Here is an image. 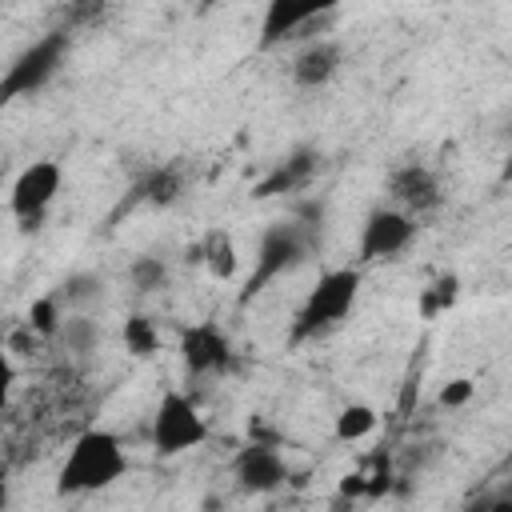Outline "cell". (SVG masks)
<instances>
[{
  "mask_svg": "<svg viewBox=\"0 0 512 512\" xmlns=\"http://www.w3.org/2000/svg\"><path fill=\"white\" fill-rule=\"evenodd\" d=\"M128 468V456L120 448V440L104 428H88L72 440L64 468H60V492L64 496H80V492H100L112 480H120Z\"/></svg>",
  "mask_w": 512,
  "mask_h": 512,
  "instance_id": "obj_1",
  "label": "cell"
},
{
  "mask_svg": "<svg viewBox=\"0 0 512 512\" xmlns=\"http://www.w3.org/2000/svg\"><path fill=\"white\" fill-rule=\"evenodd\" d=\"M312 232L316 224H272L264 236H260V248H256V264H252V276L244 280V292H240V304H248L252 296H260L272 280H280L284 272L300 268L308 260V248H312Z\"/></svg>",
  "mask_w": 512,
  "mask_h": 512,
  "instance_id": "obj_2",
  "label": "cell"
},
{
  "mask_svg": "<svg viewBox=\"0 0 512 512\" xmlns=\"http://www.w3.org/2000/svg\"><path fill=\"white\" fill-rule=\"evenodd\" d=\"M356 292H360V272L356 268H332V272H324L316 280V288L308 292V300L300 304V312H296L292 344H300L308 336H320L324 328L340 324L352 312Z\"/></svg>",
  "mask_w": 512,
  "mask_h": 512,
  "instance_id": "obj_3",
  "label": "cell"
},
{
  "mask_svg": "<svg viewBox=\"0 0 512 512\" xmlns=\"http://www.w3.org/2000/svg\"><path fill=\"white\" fill-rule=\"evenodd\" d=\"M64 56H68V32L64 28H52L40 40H32L0 76V108L12 104L16 96H32L36 88H44L56 76V68L64 64Z\"/></svg>",
  "mask_w": 512,
  "mask_h": 512,
  "instance_id": "obj_4",
  "label": "cell"
},
{
  "mask_svg": "<svg viewBox=\"0 0 512 512\" xmlns=\"http://www.w3.org/2000/svg\"><path fill=\"white\" fill-rule=\"evenodd\" d=\"M204 440H208V424L196 412V404L180 392H168L152 416V448L160 456H176V452H188Z\"/></svg>",
  "mask_w": 512,
  "mask_h": 512,
  "instance_id": "obj_5",
  "label": "cell"
},
{
  "mask_svg": "<svg viewBox=\"0 0 512 512\" xmlns=\"http://www.w3.org/2000/svg\"><path fill=\"white\" fill-rule=\"evenodd\" d=\"M56 192H60V164L56 160H32L12 184V216L24 220V228H36V220L56 200Z\"/></svg>",
  "mask_w": 512,
  "mask_h": 512,
  "instance_id": "obj_6",
  "label": "cell"
},
{
  "mask_svg": "<svg viewBox=\"0 0 512 512\" xmlns=\"http://www.w3.org/2000/svg\"><path fill=\"white\" fill-rule=\"evenodd\" d=\"M416 236V220L400 208H376L364 220L360 232V260H388L396 252H404Z\"/></svg>",
  "mask_w": 512,
  "mask_h": 512,
  "instance_id": "obj_7",
  "label": "cell"
},
{
  "mask_svg": "<svg viewBox=\"0 0 512 512\" xmlns=\"http://www.w3.org/2000/svg\"><path fill=\"white\" fill-rule=\"evenodd\" d=\"M344 0H268L264 12V28H260V48H272L288 36H300L304 24L336 12Z\"/></svg>",
  "mask_w": 512,
  "mask_h": 512,
  "instance_id": "obj_8",
  "label": "cell"
},
{
  "mask_svg": "<svg viewBox=\"0 0 512 512\" xmlns=\"http://www.w3.org/2000/svg\"><path fill=\"white\" fill-rule=\"evenodd\" d=\"M180 356H184V368L192 376H208V372H228L232 368V344L220 328L212 324H192L184 328L180 336Z\"/></svg>",
  "mask_w": 512,
  "mask_h": 512,
  "instance_id": "obj_9",
  "label": "cell"
},
{
  "mask_svg": "<svg viewBox=\"0 0 512 512\" xmlns=\"http://www.w3.org/2000/svg\"><path fill=\"white\" fill-rule=\"evenodd\" d=\"M232 476L240 480L244 492H272V488H280L288 480V468H284V460H280V452L272 444L252 440L248 448L236 452Z\"/></svg>",
  "mask_w": 512,
  "mask_h": 512,
  "instance_id": "obj_10",
  "label": "cell"
},
{
  "mask_svg": "<svg viewBox=\"0 0 512 512\" xmlns=\"http://www.w3.org/2000/svg\"><path fill=\"white\" fill-rule=\"evenodd\" d=\"M388 196L400 204V212L408 216H420V212H432L440 208L444 192H440V180L424 168V164H400L392 176H388Z\"/></svg>",
  "mask_w": 512,
  "mask_h": 512,
  "instance_id": "obj_11",
  "label": "cell"
},
{
  "mask_svg": "<svg viewBox=\"0 0 512 512\" xmlns=\"http://www.w3.org/2000/svg\"><path fill=\"white\" fill-rule=\"evenodd\" d=\"M316 164H320L316 148H296V152H288L284 160H276V168H272V172L252 188V196H256V200H268V196L296 192V188H304V184L312 180Z\"/></svg>",
  "mask_w": 512,
  "mask_h": 512,
  "instance_id": "obj_12",
  "label": "cell"
},
{
  "mask_svg": "<svg viewBox=\"0 0 512 512\" xmlns=\"http://www.w3.org/2000/svg\"><path fill=\"white\" fill-rule=\"evenodd\" d=\"M340 72V48L332 40H312L292 60V80L300 88H324Z\"/></svg>",
  "mask_w": 512,
  "mask_h": 512,
  "instance_id": "obj_13",
  "label": "cell"
},
{
  "mask_svg": "<svg viewBox=\"0 0 512 512\" xmlns=\"http://www.w3.org/2000/svg\"><path fill=\"white\" fill-rule=\"evenodd\" d=\"M60 344L72 352V356H88L96 344H100V324L92 316H60V328H56Z\"/></svg>",
  "mask_w": 512,
  "mask_h": 512,
  "instance_id": "obj_14",
  "label": "cell"
},
{
  "mask_svg": "<svg viewBox=\"0 0 512 512\" xmlns=\"http://www.w3.org/2000/svg\"><path fill=\"white\" fill-rule=\"evenodd\" d=\"M204 260H208V268H212V276H220V280H228L232 272H236V248H232V236L228 232H208V240H204Z\"/></svg>",
  "mask_w": 512,
  "mask_h": 512,
  "instance_id": "obj_15",
  "label": "cell"
},
{
  "mask_svg": "<svg viewBox=\"0 0 512 512\" xmlns=\"http://www.w3.org/2000/svg\"><path fill=\"white\" fill-rule=\"evenodd\" d=\"M136 196L152 200V204H172L180 196V172L176 168H156L144 184H136Z\"/></svg>",
  "mask_w": 512,
  "mask_h": 512,
  "instance_id": "obj_16",
  "label": "cell"
},
{
  "mask_svg": "<svg viewBox=\"0 0 512 512\" xmlns=\"http://www.w3.org/2000/svg\"><path fill=\"white\" fill-rule=\"evenodd\" d=\"M100 296H104V280L96 272H72L56 292V300H64V304H92Z\"/></svg>",
  "mask_w": 512,
  "mask_h": 512,
  "instance_id": "obj_17",
  "label": "cell"
},
{
  "mask_svg": "<svg viewBox=\"0 0 512 512\" xmlns=\"http://www.w3.org/2000/svg\"><path fill=\"white\" fill-rule=\"evenodd\" d=\"M128 280H132L136 292H156V288L168 284V268H164L160 256H136L128 264Z\"/></svg>",
  "mask_w": 512,
  "mask_h": 512,
  "instance_id": "obj_18",
  "label": "cell"
},
{
  "mask_svg": "<svg viewBox=\"0 0 512 512\" xmlns=\"http://www.w3.org/2000/svg\"><path fill=\"white\" fill-rule=\"evenodd\" d=\"M376 428V412L368 404H348L340 416H336V440H360Z\"/></svg>",
  "mask_w": 512,
  "mask_h": 512,
  "instance_id": "obj_19",
  "label": "cell"
},
{
  "mask_svg": "<svg viewBox=\"0 0 512 512\" xmlns=\"http://www.w3.org/2000/svg\"><path fill=\"white\" fill-rule=\"evenodd\" d=\"M124 340H128V352H136V356H152L156 344H160V336H156V328H152L148 316H128Z\"/></svg>",
  "mask_w": 512,
  "mask_h": 512,
  "instance_id": "obj_20",
  "label": "cell"
},
{
  "mask_svg": "<svg viewBox=\"0 0 512 512\" xmlns=\"http://www.w3.org/2000/svg\"><path fill=\"white\" fill-rule=\"evenodd\" d=\"M28 328L40 332V336H56V328H60V300L56 296L36 300L32 312H28Z\"/></svg>",
  "mask_w": 512,
  "mask_h": 512,
  "instance_id": "obj_21",
  "label": "cell"
},
{
  "mask_svg": "<svg viewBox=\"0 0 512 512\" xmlns=\"http://www.w3.org/2000/svg\"><path fill=\"white\" fill-rule=\"evenodd\" d=\"M452 300H456V276H444L436 288H428V292L420 296V312H424V316H436V312H444Z\"/></svg>",
  "mask_w": 512,
  "mask_h": 512,
  "instance_id": "obj_22",
  "label": "cell"
},
{
  "mask_svg": "<svg viewBox=\"0 0 512 512\" xmlns=\"http://www.w3.org/2000/svg\"><path fill=\"white\" fill-rule=\"evenodd\" d=\"M472 400V380H448L444 388H440V404L444 408H460V404H468Z\"/></svg>",
  "mask_w": 512,
  "mask_h": 512,
  "instance_id": "obj_23",
  "label": "cell"
},
{
  "mask_svg": "<svg viewBox=\"0 0 512 512\" xmlns=\"http://www.w3.org/2000/svg\"><path fill=\"white\" fill-rule=\"evenodd\" d=\"M104 12V0H68V20L72 24H88Z\"/></svg>",
  "mask_w": 512,
  "mask_h": 512,
  "instance_id": "obj_24",
  "label": "cell"
},
{
  "mask_svg": "<svg viewBox=\"0 0 512 512\" xmlns=\"http://www.w3.org/2000/svg\"><path fill=\"white\" fill-rule=\"evenodd\" d=\"M12 384H16V368H12V360L0 352V408H4V400H8V392H12Z\"/></svg>",
  "mask_w": 512,
  "mask_h": 512,
  "instance_id": "obj_25",
  "label": "cell"
},
{
  "mask_svg": "<svg viewBox=\"0 0 512 512\" xmlns=\"http://www.w3.org/2000/svg\"><path fill=\"white\" fill-rule=\"evenodd\" d=\"M204 4H220V0H204Z\"/></svg>",
  "mask_w": 512,
  "mask_h": 512,
  "instance_id": "obj_26",
  "label": "cell"
}]
</instances>
